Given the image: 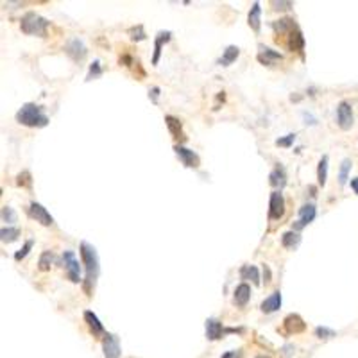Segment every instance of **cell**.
<instances>
[{
  "label": "cell",
  "mask_w": 358,
  "mask_h": 358,
  "mask_svg": "<svg viewBox=\"0 0 358 358\" xmlns=\"http://www.w3.org/2000/svg\"><path fill=\"white\" fill-rule=\"evenodd\" d=\"M79 252H81L82 263H85V269H86L85 292L88 298H92L93 288H95V283H97V278H99V270H100L99 255H97V249L93 247L92 244H88V242H81Z\"/></svg>",
  "instance_id": "obj_1"
},
{
  "label": "cell",
  "mask_w": 358,
  "mask_h": 358,
  "mask_svg": "<svg viewBox=\"0 0 358 358\" xmlns=\"http://www.w3.org/2000/svg\"><path fill=\"white\" fill-rule=\"evenodd\" d=\"M16 122L27 128H45L49 124V117L43 113L41 106L36 102H27L16 111Z\"/></svg>",
  "instance_id": "obj_2"
},
{
  "label": "cell",
  "mask_w": 358,
  "mask_h": 358,
  "mask_svg": "<svg viewBox=\"0 0 358 358\" xmlns=\"http://www.w3.org/2000/svg\"><path fill=\"white\" fill-rule=\"evenodd\" d=\"M50 22L47 18L39 16L38 13H25L20 20V29L22 32L25 34H31V36H41L45 38L47 36V29H49Z\"/></svg>",
  "instance_id": "obj_3"
},
{
  "label": "cell",
  "mask_w": 358,
  "mask_h": 358,
  "mask_svg": "<svg viewBox=\"0 0 358 358\" xmlns=\"http://www.w3.org/2000/svg\"><path fill=\"white\" fill-rule=\"evenodd\" d=\"M353 122H355V117H353V106L348 102V100H342L337 106V124L342 131H349L353 128Z\"/></svg>",
  "instance_id": "obj_4"
},
{
  "label": "cell",
  "mask_w": 358,
  "mask_h": 358,
  "mask_svg": "<svg viewBox=\"0 0 358 358\" xmlns=\"http://www.w3.org/2000/svg\"><path fill=\"white\" fill-rule=\"evenodd\" d=\"M63 263L65 269H67V276L72 283H79L81 281V265H79V260L75 258L74 251H65L63 252Z\"/></svg>",
  "instance_id": "obj_5"
},
{
  "label": "cell",
  "mask_w": 358,
  "mask_h": 358,
  "mask_svg": "<svg viewBox=\"0 0 358 358\" xmlns=\"http://www.w3.org/2000/svg\"><path fill=\"white\" fill-rule=\"evenodd\" d=\"M315 215H317L315 204H312V202H306V204H303L301 208H299V217H298V220L294 222V226H292V229L298 231V233H299L303 227L308 226L310 222H313Z\"/></svg>",
  "instance_id": "obj_6"
},
{
  "label": "cell",
  "mask_w": 358,
  "mask_h": 358,
  "mask_svg": "<svg viewBox=\"0 0 358 358\" xmlns=\"http://www.w3.org/2000/svg\"><path fill=\"white\" fill-rule=\"evenodd\" d=\"M174 153L186 169H197L201 165V160H199L197 154L192 149H186L184 145H181V143H176L174 145Z\"/></svg>",
  "instance_id": "obj_7"
},
{
  "label": "cell",
  "mask_w": 358,
  "mask_h": 358,
  "mask_svg": "<svg viewBox=\"0 0 358 358\" xmlns=\"http://www.w3.org/2000/svg\"><path fill=\"white\" fill-rule=\"evenodd\" d=\"M285 215V197L280 190H274L270 194L269 202V219L270 220H280Z\"/></svg>",
  "instance_id": "obj_8"
},
{
  "label": "cell",
  "mask_w": 358,
  "mask_h": 358,
  "mask_svg": "<svg viewBox=\"0 0 358 358\" xmlns=\"http://www.w3.org/2000/svg\"><path fill=\"white\" fill-rule=\"evenodd\" d=\"M27 213L31 219H34L36 222H39L41 226H52L54 224L52 215H50V213L47 212V208H43L39 202H31L27 208Z\"/></svg>",
  "instance_id": "obj_9"
},
{
  "label": "cell",
  "mask_w": 358,
  "mask_h": 358,
  "mask_svg": "<svg viewBox=\"0 0 358 358\" xmlns=\"http://www.w3.org/2000/svg\"><path fill=\"white\" fill-rule=\"evenodd\" d=\"M256 59L262 65H265V67H272V65L281 63V61H283V56H281L278 50H272L265 45H260V52H258V56H256Z\"/></svg>",
  "instance_id": "obj_10"
},
{
  "label": "cell",
  "mask_w": 358,
  "mask_h": 358,
  "mask_svg": "<svg viewBox=\"0 0 358 358\" xmlns=\"http://www.w3.org/2000/svg\"><path fill=\"white\" fill-rule=\"evenodd\" d=\"M102 351L106 358H120V342L113 333H106L102 339Z\"/></svg>",
  "instance_id": "obj_11"
},
{
  "label": "cell",
  "mask_w": 358,
  "mask_h": 358,
  "mask_svg": "<svg viewBox=\"0 0 358 358\" xmlns=\"http://www.w3.org/2000/svg\"><path fill=\"white\" fill-rule=\"evenodd\" d=\"M283 326H285V330H287V333H290V335L301 333V331L306 330V323L303 321L301 315H298V313H288L283 319Z\"/></svg>",
  "instance_id": "obj_12"
},
{
  "label": "cell",
  "mask_w": 358,
  "mask_h": 358,
  "mask_svg": "<svg viewBox=\"0 0 358 358\" xmlns=\"http://www.w3.org/2000/svg\"><path fill=\"white\" fill-rule=\"evenodd\" d=\"M65 52H67L74 61H82L86 57V54H88V49H86L85 43H82L81 39L74 38V39H70V41L67 43Z\"/></svg>",
  "instance_id": "obj_13"
},
{
  "label": "cell",
  "mask_w": 358,
  "mask_h": 358,
  "mask_svg": "<svg viewBox=\"0 0 358 358\" xmlns=\"http://www.w3.org/2000/svg\"><path fill=\"white\" fill-rule=\"evenodd\" d=\"M85 321H86V324H88L90 331L93 333V337H102V339L106 337V330H104L102 323H100L99 317H97L92 310H86L85 312Z\"/></svg>",
  "instance_id": "obj_14"
},
{
  "label": "cell",
  "mask_w": 358,
  "mask_h": 358,
  "mask_svg": "<svg viewBox=\"0 0 358 358\" xmlns=\"http://www.w3.org/2000/svg\"><path fill=\"white\" fill-rule=\"evenodd\" d=\"M287 47L290 52H303V49H305V38H303V32L299 31V27L287 34Z\"/></svg>",
  "instance_id": "obj_15"
},
{
  "label": "cell",
  "mask_w": 358,
  "mask_h": 358,
  "mask_svg": "<svg viewBox=\"0 0 358 358\" xmlns=\"http://www.w3.org/2000/svg\"><path fill=\"white\" fill-rule=\"evenodd\" d=\"M224 326L219 319H206V339L208 341H219L224 335Z\"/></svg>",
  "instance_id": "obj_16"
},
{
  "label": "cell",
  "mask_w": 358,
  "mask_h": 358,
  "mask_svg": "<svg viewBox=\"0 0 358 358\" xmlns=\"http://www.w3.org/2000/svg\"><path fill=\"white\" fill-rule=\"evenodd\" d=\"M249 299H251V287H249L247 283H240L237 288H235L233 303L238 306V308H244V306L249 303Z\"/></svg>",
  "instance_id": "obj_17"
},
{
  "label": "cell",
  "mask_w": 358,
  "mask_h": 358,
  "mask_svg": "<svg viewBox=\"0 0 358 358\" xmlns=\"http://www.w3.org/2000/svg\"><path fill=\"white\" fill-rule=\"evenodd\" d=\"M165 124H167L169 131H171V135L174 136L176 140H179V142H184V140H186V136H184V133H183V124H181L179 118L172 117V115H167V117H165Z\"/></svg>",
  "instance_id": "obj_18"
},
{
  "label": "cell",
  "mask_w": 358,
  "mask_h": 358,
  "mask_svg": "<svg viewBox=\"0 0 358 358\" xmlns=\"http://www.w3.org/2000/svg\"><path fill=\"white\" fill-rule=\"evenodd\" d=\"M247 24H249V27L258 34L260 27H262V7H260V2H255L251 6V11H249V14H247Z\"/></svg>",
  "instance_id": "obj_19"
},
{
  "label": "cell",
  "mask_w": 358,
  "mask_h": 358,
  "mask_svg": "<svg viewBox=\"0 0 358 358\" xmlns=\"http://www.w3.org/2000/svg\"><path fill=\"white\" fill-rule=\"evenodd\" d=\"M172 38V32L171 31H161L158 32L156 36V41H154V56H153V65H158L160 63V56H161V49H163L165 43H169Z\"/></svg>",
  "instance_id": "obj_20"
},
{
  "label": "cell",
  "mask_w": 358,
  "mask_h": 358,
  "mask_svg": "<svg viewBox=\"0 0 358 358\" xmlns=\"http://www.w3.org/2000/svg\"><path fill=\"white\" fill-rule=\"evenodd\" d=\"M269 183L270 186L278 188V190L281 192V188H285V184H287V174H285V169L281 167L280 163L274 167V171L269 174Z\"/></svg>",
  "instance_id": "obj_21"
},
{
  "label": "cell",
  "mask_w": 358,
  "mask_h": 358,
  "mask_svg": "<svg viewBox=\"0 0 358 358\" xmlns=\"http://www.w3.org/2000/svg\"><path fill=\"white\" fill-rule=\"evenodd\" d=\"M274 31H276L278 36H287L288 32H292L294 29H298V24H296L294 18H280L272 24Z\"/></svg>",
  "instance_id": "obj_22"
},
{
  "label": "cell",
  "mask_w": 358,
  "mask_h": 358,
  "mask_svg": "<svg viewBox=\"0 0 358 358\" xmlns=\"http://www.w3.org/2000/svg\"><path fill=\"white\" fill-rule=\"evenodd\" d=\"M260 308H262V312H265V313H272V312H276V310H280L281 308V292L280 290L272 292V294L262 303Z\"/></svg>",
  "instance_id": "obj_23"
},
{
  "label": "cell",
  "mask_w": 358,
  "mask_h": 358,
  "mask_svg": "<svg viewBox=\"0 0 358 358\" xmlns=\"http://www.w3.org/2000/svg\"><path fill=\"white\" fill-rule=\"evenodd\" d=\"M238 56H240V49H238L237 45H229V47H226V50L222 52V56L219 57L217 63H219L220 67H229L231 63L237 61Z\"/></svg>",
  "instance_id": "obj_24"
},
{
  "label": "cell",
  "mask_w": 358,
  "mask_h": 358,
  "mask_svg": "<svg viewBox=\"0 0 358 358\" xmlns=\"http://www.w3.org/2000/svg\"><path fill=\"white\" fill-rule=\"evenodd\" d=\"M240 278L242 280H251L252 285H256V287H260V270L256 269L255 265H244L240 269Z\"/></svg>",
  "instance_id": "obj_25"
},
{
  "label": "cell",
  "mask_w": 358,
  "mask_h": 358,
  "mask_svg": "<svg viewBox=\"0 0 358 358\" xmlns=\"http://www.w3.org/2000/svg\"><path fill=\"white\" fill-rule=\"evenodd\" d=\"M301 242V235L298 233V231L290 229V231H285L283 235H281V245L287 249L290 247H296V245Z\"/></svg>",
  "instance_id": "obj_26"
},
{
  "label": "cell",
  "mask_w": 358,
  "mask_h": 358,
  "mask_svg": "<svg viewBox=\"0 0 358 358\" xmlns=\"http://www.w3.org/2000/svg\"><path fill=\"white\" fill-rule=\"evenodd\" d=\"M56 262V256H54L52 251H43L41 255H39V260H38V269L39 270H49L50 267H52V263Z\"/></svg>",
  "instance_id": "obj_27"
},
{
  "label": "cell",
  "mask_w": 358,
  "mask_h": 358,
  "mask_svg": "<svg viewBox=\"0 0 358 358\" xmlns=\"http://www.w3.org/2000/svg\"><path fill=\"white\" fill-rule=\"evenodd\" d=\"M328 179V156H323L319 161V167H317V183L319 186H324Z\"/></svg>",
  "instance_id": "obj_28"
},
{
  "label": "cell",
  "mask_w": 358,
  "mask_h": 358,
  "mask_svg": "<svg viewBox=\"0 0 358 358\" xmlns=\"http://www.w3.org/2000/svg\"><path fill=\"white\" fill-rule=\"evenodd\" d=\"M351 167H353V161L349 160V158H346V160L341 163V171H339V184H341V186H344L346 181H348Z\"/></svg>",
  "instance_id": "obj_29"
},
{
  "label": "cell",
  "mask_w": 358,
  "mask_h": 358,
  "mask_svg": "<svg viewBox=\"0 0 358 358\" xmlns=\"http://www.w3.org/2000/svg\"><path fill=\"white\" fill-rule=\"evenodd\" d=\"M20 237V229H18V227H2V229H0V238H2V242H7V244H9V242H14L16 240V238Z\"/></svg>",
  "instance_id": "obj_30"
},
{
  "label": "cell",
  "mask_w": 358,
  "mask_h": 358,
  "mask_svg": "<svg viewBox=\"0 0 358 358\" xmlns=\"http://www.w3.org/2000/svg\"><path fill=\"white\" fill-rule=\"evenodd\" d=\"M128 34L133 41H143V39L147 38L145 31H143V25H135V27H131L128 31Z\"/></svg>",
  "instance_id": "obj_31"
},
{
  "label": "cell",
  "mask_w": 358,
  "mask_h": 358,
  "mask_svg": "<svg viewBox=\"0 0 358 358\" xmlns=\"http://www.w3.org/2000/svg\"><path fill=\"white\" fill-rule=\"evenodd\" d=\"M32 245H34V240H27V242H25V244H24V247H22L20 251H16V252H14V260H16V262H20V260H24L25 256H27L29 252H31Z\"/></svg>",
  "instance_id": "obj_32"
},
{
  "label": "cell",
  "mask_w": 358,
  "mask_h": 358,
  "mask_svg": "<svg viewBox=\"0 0 358 358\" xmlns=\"http://www.w3.org/2000/svg\"><path fill=\"white\" fill-rule=\"evenodd\" d=\"M2 220L7 224H13L16 222V212H14L11 206H4L2 208Z\"/></svg>",
  "instance_id": "obj_33"
},
{
  "label": "cell",
  "mask_w": 358,
  "mask_h": 358,
  "mask_svg": "<svg viewBox=\"0 0 358 358\" xmlns=\"http://www.w3.org/2000/svg\"><path fill=\"white\" fill-rule=\"evenodd\" d=\"M99 75H102V68H100L99 61H93V63L90 65V70H88V75H86V81H92V79L99 77Z\"/></svg>",
  "instance_id": "obj_34"
},
{
  "label": "cell",
  "mask_w": 358,
  "mask_h": 358,
  "mask_svg": "<svg viewBox=\"0 0 358 358\" xmlns=\"http://www.w3.org/2000/svg\"><path fill=\"white\" fill-rule=\"evenodd\" d=\"M16 183H18V186L31 188V186H32V178H31V174H29L27 171L20 172V174H18V178H16Z\"/></svg>",
  "instance_id": "obj_35"
},
{
  "label": "cell",
  "mask_w": 358,
  "mask_h": 358,
  "mask_svg": "<svg viewBox=\"0 0 358 358\" xmlns=\"http://www.w3.org/2000/svg\"><path fill=\"white\" fill-rule=\"evenodd\" d=\"M335 331L333 330H330V328H326V326H317L315 328V337H319V339H331V337H335Z\"/></svg>",
  "instance_id": "obj_36"
},
{
  "label": "cell",
  "mask_w": 358,
  "mask_h": 358,
  "mask_svg": "<svg viewBox=\"0 0 358 358\" xmlns=\"http://www.w3.org/2000/svg\"><path fill=\"white\" fill-rule=\"evenodd\" d=\"M294 142H296V135H294V133H290V135L283 136V138H278L276 140V145L278 147H290Z\"/></svg>",
  "instance_id": "obj_37"
},
{
  "label": "cell",
  "mask_w": 358,
  "mask_h": 358,
  "mask_svg": "<svg viewBox=\"0 0 358 358\" xmlns=\"http://www.w3.org/2000/svg\"><path fill=\"white\" fill-rule=\"evenodd\" d=\"M270 6H272L276 11H287V9H290L294 4L292 2H270Z\"/></svg>",
  "instance_id": "obj_38"
},
{
  "label": "cell",
  "mask_w": 358,
  "mask_h": 358,
  "mask_svg": "<svg viewBox=\"0 0 358 358\" xmlns=\"http://www.w3.org/2000/svg\"><path fill=\"white\" fill-rule=\"evenodd\" d=\"M220 358H242V349H235V351H226Z\"/></svg>",
  "instance_id": "obj_39"
},
{
  "label": "cell",
  "mask_w": 358,
  "mask_h": 358,
  "mask_svg": "<svg viewBox=\"0 0 358 358\" xmlns=\"http://www.w3.org/2000/svg\"><path fill=\"white\" fill-rule=\"evenodd\" d=\"M158 95H160V88H158V86H154L153 90H149V99H153V102H156L158 100Z\"/></svg>",
  "instance_id": "obj_40"
},
{
  "label": "cell",
  "mask_w": 358,
  "mask_h": 358,
  "mask_svg": "<svg viewBox=\"0 0 358 358\" xmlns=\"http://www.w3.org/2000/svg\"><path fill=\"white\" fill-rule=\"evenodd\" d=\"M263 280H265V285L270 281V269H269V265H263Z\"/></svg>",
  "instance_id": "obj_41"
},
{
  "label": "cell",
  "mask_w": 358,
  "mask_h": 358,
  "mask_svg": "<svg viewBox=\"0 0 358 358\" xmlns=\"http://www.w3.org/2000/svg\"><path fill=\"white\" fill-rule=\"evenodd\" d=\"M351 188H353V192L358 195V178H353L351 179Z\"/></svg>",
  "instance_id": "obj_42"
},
{
  "label": "cell",
  "mask_w": 358,
  "mask_h": 358,
  "mask_svg": "<svg viewBox=\"0 0 358 358\" xmlns=\"http://www.w3.org/2000/svg\"><path fill=\"white\" fill-rule=\"evenodd\" d=\"M256 358H269V356H256Z\"/></svg>",
  "instance_id": "obj_43"
}]
</instances>
